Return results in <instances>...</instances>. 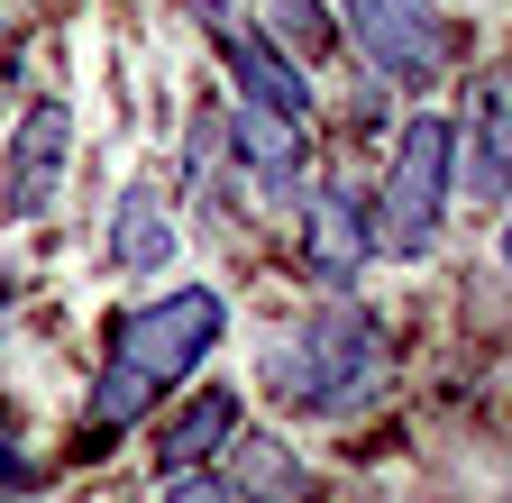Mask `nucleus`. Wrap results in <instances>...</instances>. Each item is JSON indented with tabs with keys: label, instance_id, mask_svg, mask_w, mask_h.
I'll use <instances>...</instances> for the list:
<instances>
[{
	"label": "nucleus",
	"instance_id": "obj_1",
	"mask_svg": "<svg viewBox=\"0 0 512 503\" xmlns=\"http://www.w3.org/2000/svg\"><path fill=\"white\" fill-rule=\"evenodd\" d=\"M266 385L293 403V412H357L375 385H384V330L366 321L357 302L339 311H311V321H293L266 357Z\"/></svg>",
	"mask_w": 512,
	"mask_h": 503
},
{
	"label": "nucleus",
	"instance_id": "obj_13",
	"mask_svg": "<svg viewBox=\"0 0 512 503\" xmlns=\"http://www.w3.org/2000/svg\"><path fill=\"white\" fill-rule=\"evenodd\" d=\"M503 275H512V211H503Z\"/></svg>",
	"mask_w": 512,
	"mask_h": 503
},
{
	"label": "nucleus",
	"instance_id": "obj_7",
	"mask_svg": "<svg viewBox=\"0 0 512 503\" xmlns=\"http://www.w3.org/2000/svg\"><path fill=\"white\" fill-rule=\"evenodd\" d=\"M458 183L476 202H512V65L476 83V119L458 138Z\"/></svg>",
	"mask_w": 512,
	"mask_h": 503
},
{
	"label": "nucleus",
	"instance_id": "obj_3",
	"mask_svg": "<svg viewBox=\"0 0 512 503\" xmlns=\"http://www.w3.org/2000/svg\"><path fill=\"white\" fill-rule=\"evenodd\" d=\"M448 193H458V129L439 110H412L394 138V165H384V193H375V247L421 257L448 220Z\"/></svg>",
	"mask_w": 512,
	"mask_h": 503
},
{
	"label": "nucleus",
	"instance_id": "obj_4",
	"mask_svg": "<svg viewBox=\"0 0 512 503\" xmlns=\"http://www.w3.org/2000/svg\"><path fill=\"white\" fill-rule=\"evenodd\" d=\"M339 28H348V46L366 65L384 83H403V92H430L458 65V28L439 19V0H339Z\"/></svg>",
	"mask_w": 512,
	"mask_h": 503
},
{
	"label": "nucleus",
	"instance_id": "obj_5",
	"mask_svg": "<svg viewBox=\"0 0 512 503\" xmlns=\"http://www.w3.org/2000/svg\"><path fill=\"white\" fill-rule=\"evenodd\" d=\"M64 147H74V119H64V101H37V110L19 119V138H10V165H0V211H10V220H37V211L55 202Z\"/></svg>",
	"mask_w": 512,
	"mask_h": 503
},
{
	"label": "nucleus",
	"instance_id": "obj_12",
	"mask_svg": "<svg viewBox=\"0 0 512 503\" xmlns=\"http://www.w3.org/2000/svg\"><path fill=\"white\" fill-rule=\"evenodd\" d=\"M165 503H247V485H229L220 467H192V476L165 485Z\"/></svg>",
	"mask_w": 512,
	"mask_h": 503
},
{
	"label": "nucleus",
	"instance_id": "obj_8",
	"mask_svg": "<svg viewBox=\"0 0 512 503\" xmlns=\"http://www.w3.org/2000/svg\"><path fill=\"white\" fill-rule=\"evenodd\" d=\"M238 421H247V403L229 394V385H202L183 412H165V430H156V467L165 476H192V467H211L229 439H238Z\"/></svg>",
	"mask_w": 512,
	"mask_h": 503
},
{
	"label": "nucleus",
	"instance_id": "obj_2",
	"mask_svg": "<svg viewBox=\"0 0 512 503\" xmlns=\"http://www.w3.org/2000/svg\"><path fill=\"white\" fill-rule=\"evenodd\" d=\"M229 330V302L211 284H183V293H156L138 311H119V330H110V375L119 385H138V394H165L183 385L192 366H202Z\"/></svg>",
	"mask_w": 512,
	"mask_h": 503
},
{
	"label": "nucleus",
	"instance_id": "obj_10",
	"mask_svg": "<svg viewBox=\"0 0 512 503\" xmlns=\"http://www.w3.org/2000/svg\"><path fill=\"white\" fill-rule=\"evenodd\" d=\"M238 165L247 174H266L275 193H293L302 183V165H311V147H302V119H284V110H266V101H238Z\"/></svg>",
	"mask_w": 512,
	"mask_h": 503
},
{
	"label": "nucleus",
	"instance_id": "obj_9",
	"mask_svg": "<svg viewBox=\"0 0 512 503\" xmlns=\"http://www.w3.org/2000/svg\"><path fill=\"white\" fill-rule=\"evenodd\" d=\"M302 229H311L302 257L330 275V284H357V275H366V257H375V211H366L357 193H339V183H330V193H311Z\"/></svg>",
	"mask_w": 512,
	"mask_h": 503
},
{
	"label": "nucleus",
	"instance_id": "obj_6",
	"mask_svg": "<svg viewBox=\"0 0 512 503\" xmlns=\"http://www.w3.org/2000/svg\"><path fill=\"white\" fill-rule=\"evenodd\" d=\"M211 37H220V55H229V74H238V101H266V110H284V119H311V83H302V65L266 37V28H247V19H211Z\"/></svg>",
	"mask_w": 512,
	"mask_h": 503
},
{
	"label": "nucleus",
	"instance_id": "obj_11",
	"mask_svg": "<svg viewBox=\"0 0 512 503\" xmlns=\"http://www.w3.org/2000/svg\"><path fill=\"white\" fill-rule=\"evenodd\" d=\"M165 257H174V220H165V202H156V193H128L119 220H110V266L147 275V266H165Z\"/></svg>",
	"mask_w": 512,
	"mask_h": 503
}]
</instances>
